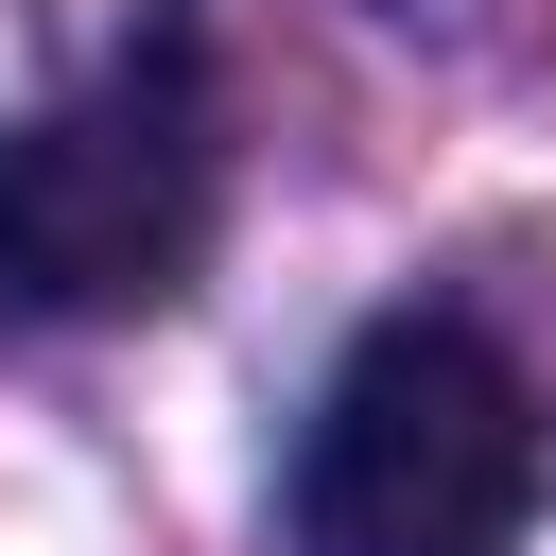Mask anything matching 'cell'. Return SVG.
I'll use <instances>...</instances> for the list:
<instances>
[{"label":"cell","mask_w":556,"mask_h":556,"mask_svg":"<svg viewBox=\"0 0 556 556\" xmlns=\"http://www.w3.org/2000/svg\"><path fill=\"white\" fill-rule=\"evenodd\" d=\"M539 486H556V417L469 313H382L295 434L313 556H521Z\"/></svg>","instance_id":"6da1fadb"},{"label":"cell","mask_w":556,"mask_h":556,"mask_svg":"<svg viewBox=\"0 0 556 556\" xmlns=\"http://www.w3.org/2000/svg\"><path fill=\"white\" fill-rule=\"evenodd\" d=\"M226 226V104L191 35H139L104 87L0 139V295L17 313H156Z\"/></svg>","instance_id":"7a4b0ae2"}]
</instances>
